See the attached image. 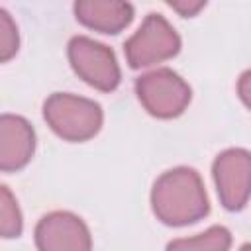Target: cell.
I'll return each mask as SVG.
<instances>
[{
    "label": "cell",
    "instance_id": "1",
    "mask_svg": "<svg viewBox=\"0 0 251 251\" xmlns=\"http://www.w3.org/2000/svg\"><path fill=\"white\" fill-rule=\"evenodd\" d=\"M151 210L161 224L171 227L190 226L206 218L210 200L198 171L175 167L159 175L151 188Z\"/></svg>",
    "mask_w": 251,
    "mask_h": 251
},
{
    "label": "cell",
    "instance_id": "2",
    "mask_svg": "<svg viewBox=\"0 0 251 251\" xmlns=\"http://www.w3.org/2000/svg\"><path fill=\"white\" fill-rule=\"evenodd\" d=\"M43 120L63 141L82 143L98 135L104 124V112L102 106L90 98L53 92L43 102Z\"/></svg>",
    "mask_w": 251,
    "mask_h": 251
},
{
    "label": "cell",
    "instance_id": "3",
    "mask_svg": "<svg viewBox=\"0 0 251 251\" xmlns=\"http://www.w3.org/2000/svg\"><path fill=\"white\" fill-rule=\"evenodd\" d=\"M182 47L178 31L161 14L149 12L137 31L124 43V55L129 69H147L178 55Z\"/></svg>",
    "mask_w": 251,
    "mask_h": 251
},
{
    "label": "cell",
    "instance_id": "4",
    "mask_svg": "<svg viewBox=\"0 0 251 251\" xmlns=\"http://www.w3.org/2000/svg\"><path fill=\"white\" fill-rule=\"evenodd\" d=\"M135 94L143 110L159 120H173L180 116L192 100L188 82L167 67L141 75L135 80Z\"/></svg>",
    "mask_w": 251,
    "mask_h": 251
},
{
    "label": "cell",
    "instance_id": "5",
    "mask_svg": "<svg viewBox=\"0 0 251 251\" xmlns=\"http://www.w3.org/2000/svg\"><path fill=\"white\" fill-rule=\"evenodd\" d=\"M67 57L75 75L88 86L100 92H112L122 82V71L116 53L86 35H75L69 39Z\"/></svg>",
    "mask_w": 251,
    "mask_h": 251
},
{
    "label": "cell",
    "instance_id": "6",
    "mask_svg": "<svg viewBox=\"0 0 251 251\" xmlns=\"http://www.w3.org/2000/svg\"><path fill=\"white\" fill-rule=\"evenodd\" d=\"M212 176L220 204L229 212H239L251 198V151L231 147L212 163Z\"/></svg>",
    "mask_w": 251,
    "mask_h": 251
},
{
    "label": "cell",
    "instance_id": "7",
    "mask_svg": "<svg viewBox=\"0 0 251 251\" xmlns=\"http://www.w3.org/2000/svg\"><path fill=\"white\" fill-rule=\"evenodd\" d=\"M37 251H92V235L84 220L67 210L45 214L33 231Z\"/></svg>",
    "mask_w": 251,
    "mask_h": 251
},
{
    "label": "cell",
    "instance_id": "8",
    "mask_svg": "<svg viewBox=\"0 0 251 251\" xmlns=\"http://www.w3.org/2000/svg\"><path fill=\"white\" fill-rule=\"evenodd\" d=\"M35 153V131L31 124L16 114L0 118V169L2 173L22 171Z\"/></svg>",
    "mask_w": 251,
    "mask_h": 251
},
{
    "label": "cell",
    "instance_id": "9",
    "mask_svg": "<svg viewBox=\"0 0 251 251\" xmlns=\"http://www.w3.org/2000/svg\"><path fill=\"white\" fill-rule=\"evenodd\" d=\"M73 10L80 25L106 35L124 31L135 16L133 6L122 0H80L75 2Z\"/></svg>",
    "mask_w": 251,
    "mask_h": 251
},
{
    "label": "cell",
    "instance_id": "10",
    "mask_svg": "<svg viewBox=\"0 0 251 251\" xmlns=\"http://www.w3.org/2000/svg\"><path fill=\"white\" fill-rule=\"evenodd\" d=\"M231 231L226 226H210L192 237H176L167 243L165 251H229Z\"/></svg>",
    "mask_w": 251,
    "mask_h": 251
},
{
    "label": "cell",
    "instance_id": "11",
    "mask_svg": "<svg viewBox=\"0 0 251 251\" xmlns=\"http://www.w3.org/2000/svg\"><path fill=\"white\" fill-rule=\"evenodd\" d=\"M24 229L22 210L18 206L16 196L10 192L6 184L0 186V233L4 239L20 237Z\"/></svg>",
    "mask_w": 251,
    "mask_h": 251
},
{
    "label": "cell",
    "instance_id": "12",
    "mask_svg": "<svg viewBox=\"0 0 251 251\" xmlns=\"http://www.w3.org/2000/svg\"><path fill=\"white\" fill-rule=\"evenodd\" d=\"M20 49V33L14 18L6 8H0V61L8 63Z\"/></svg>",
    "mask_w": 251,
    "mask_h": 251
},
{
    "label": "cell",
    "instance_id": "13",
    "mask_svg": "<svg viewBox=\"0 0 251 251\" xmlns=\"http://www.w3.org/2000/svg\"><path fill=\"white\" fill-rule=\"evenodd\" d=\"M169 8H173L182 18H192L200 10L206 8V2L204 0H198V2H194V0H176V2H169Z\"/></svg>",
    "mask_w": 251,
    "mask_h": 251
},
{
    "label": "cell",
    "instance_id": "14",
    "mask_svg": "<svg viewBox=\"0 0 251 251\" xmlns=\"http://www.w3.org/2000/svg\"><path fill=\"white\" fill-rule=\"evenodd\" d=\"M237 96L245 104L247 110H251V69L243 71L237 78Z\"/></svg>",
    "mask_w": 251,
    "mask_h": 251
},
{
    "label": "cell",
    "instance_id": "15",
    "mask_svg": "<svg viewBox=\"0 0 251 251\" xmlns=\"http://www.w3.org/2000/svg\"><path fill=\"white\" fill-rule=\"evenodd\" d=\"M239 251H251V243H243V245L239 247Z\"/></svg>",
    "mask_w": 251,
    "mask_h": 251
}]
</instances>
